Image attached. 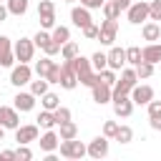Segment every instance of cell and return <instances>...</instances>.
I'll return each instance as SVG.
<instances>
[{
  "instance_id": "2e32d148",
  "label": "cell",
  "mask_w": 161,
  "mask_h": 161,
  "mask_svg": "<svg viewBox=\"0 0 161 161\" xmlns=\"http://www.w3.org/2000/svg\"><path fill=\"white\" fill-rule=\"evenodd\" d=\"M131 101L136 106H148V101H153V88L151 86H133L131 88Z\"/></svg>"
},
{
  "instance_id": "f6af8a7d",
  "label": "cell",
  "mask_w": 161,
  "mask_h": 161,
  "mask_svg": "<svg viewBox=\"0 0 161 161\" xmlns=\"http://www.w3.org/2000/svg\"><path fill=\"white\" fill-rule=\"evenodd\" d=\"M103 3L106 0H80V5H86L88 10H98V8H103Z\"/></svg>"
},
{
  "instance_id": "836d02e7",
  "label": "cell",
  "mask_w": 161,
  "mask_h": 161,
  "mask_svg": "<svg viewBox=\"0 0 161 161\" xmlns=\"http://www.w3.org/2000/svg\"><path fill=\"white\" fill-rule=\"evenodd\" d=\"M116 141H118V143H131V141H133V128H131V126H118Z\"/></svg>"
},
{
  "instance_id": "ab89813d",
  "label": "cell",
  "mask_w": 161,
  "mask_h": 161,
  "mask_svg": "<svg viewBox=\"0 0 161 161\" xmlns=\"http://www.w3.org/2000/svg\"><path fill=\"white\" fill-rule=\"evenodd\" d=\"M116 131H118V123L116 121H106L103 123V136L106 138H116Z\"/></svg>"
},
{
  "instance_id": "ac0fdd59",
  "label": "cell",
  "mask_w": 161,
  "mask_h": 161,
  "mask_svg": "<svg viewBox=\"0 0 161 161\" xmlns=\"http://www.w3.org/2000/svg\"><path fill=\"white\" fill-rule=\"evenodd\" d=\"M88 156L91 158H106L108 156V138L106 136H96L88 143Z\"/></svg>"
},
{
  "instance_id": "7a4b0ae2",
  "label": "cell",
  "mask_w": 161,
  "mask_h": 161,
  "mask_svg": "<svg viewBox=\"0 0 161 161\" xmlns=\"http://www.w3.org/2000/svg\"><path fill=\"white\" fill-rule=\"evenodd\" d=\"M136 80H138L136 68H123V70H121V78H118V80H116V86H113V98L128 96V93H131V88L136 86ZM113 98H111V101H113Z\"/></svg>"
},
{
  "instance_id": "484cf974",
  "label": "cell",
  "mask_w": 161,
  "mask_h": 161,
  "mask_svg": "<svg viewBox=\"0 0 161 161\" xmlns=\"http://www.w3.org/2000/svg\"><path fill=\"white\" fill-rule=\"evenodd\" d=\"M60 55H63V60H73L75 55H80V50H78V43H75V40H68V43H63V45H60Z\"/></svg>"
},
{
  "instance_id": "f5cc1de1",
  "label": "cell",
  "mask_w": 161,
  "mask_h": 161,
  "mask_svg": "<svg viewBox=\"0 0 161 161\" xmlns=\"http://www.w3.org/2000/svg\"><path fill=\"white\" fill-rule=\"evenodd\" d=\"M0 3H5V0H0Z\"/></svg>"
},
{
  "instance_id": "60d3db41",
  "label": "cell",
  "mask_w": 161,
  "mask_h": 161,
  "mask_svg": "<svg viewBox=\"0 0 161 161\" xmlns=\"http://www.w3.org/2000/svg\"><path fill=\"white\" fill-rule=\"evenodd\" d=\"M15 153H18V158H23V161H30V158H33V151L28 148V143H20Z\"/></svg>"
},
{
  "instance_id": "52a82bcc",
  "label": "cell",
  "mask_w": 161,
  "mask_h": 161,
  "mask_svg": "<svg viewBox=\"0 0 161 161\" xmlns=\"http://www.w3.org/2000/svg\"><path fill=\"white\" fill-rule=\"evenodd\" d=\"M116 33H118V20L106 18V20L98 25V40H101V45H113Z\"/></svg>"
},
{
  "instance_id": "7c38bea8",
  "label": "cell",
  "mask_w": 161,
  "mask_h": 161,
  "mask_svg": "<svg viewBox=\"0 0 161 161\" xmlns=\"http://www.w3.org/2000/svg\"><path fill=\"white\" fill-rule=\"evenodd\" d=\"M0 126H5V128H18L20 126V116H18V108L13 106H0Z\"/></svg>"
},
{
  "instance_id": "8992f818",
  "label": "cell",
  "mask_w": 161,
  "mask_h": 161,
  "mask_svg": "<svg viewBox=\"0 0 161 161\" xmlns=\"http://www.w3.org/2000/svg\"><path fill=\"white\" fill-rule=\"evenodd\" d=\"M126 18L131 25H141L143 20H148V3L138 0V3H131L128 10H126Z\"/></svg>"
},
{
  "instance_id": "f1b7e54d",
  "label": "cell",
  "mask_w": 161,
  "mask_h": 161,
  "mask_svg": "<svg viewBox=\"0 0 161 161\" xmlns=\"http://www.w3.org/2000/svg\"><path fill=\"white\" fill-rule=\"evenodd\" d=\"M50 35H53V40H55L58 45H63V43L70 40V30H68L65 25H55V28L50 30Z\"/></svg>"
},
{
  "instance_id": "6da1fadb",
  "label": "cell",
  "mask_w": 161,
  "mask_h": 161,
  "mask_svg": "<svg viewBox=\"0 0 161 161\" xmlns=\"http://www.w3.org/2000/svg\"><path fill=\"white\" fill-rule=\"evenodd\" d=\"M73 63H75V73H78V83L80 86H96L98 80H101V73L98 70H93V65H91V58H83V55H75L73 58Z\"/></svg>"
},
{
  "instance_id": "e0dca14e",
  "label": "cell",
  "mask_w": 161,
  "mask_h": 161,
  "mask_svg": "<svg viewBox=\"0 0 161 161\" xmlns=\"http://www.w3.org/2000/svg\"><path fill=\"white\" fill-rule=\"evenodd\" d=\"M38 143H40V151H45V153H53V151H58V146H60V136L53 131V128H48L40 138H38Z\"/></svg>"
},
{
  "instance_id": "9a60e30c",
  "label": "cell",
  "mask_w": 161,
  "mask_h": 161,
  "mask_svg": "<svg viewBox=\"0 0 161 161\" xmlns=\"http://www.w3.org/2000/svg\"><path fill=\"white\" fill-rule=\"evenodd\" d=\"M91 93H93V101H96L98 106H103V103H108V101L113 98V88H111L108 83H103V80H98L96 86H91Z\"/></svg>"
},
{
  "instance_id": "ffe728a7",
  "label": "cell",
  "mask_w": 161,
  "mask_h": 161,
  "mask_svg": "<svg viewBox=\"0 0 161 161\" xmlns=\"http://www.w3.org/2000/svg\"><path fill=\"white\" fill-rule=\"evenodd\" d=\"M133 101L128 98V96H121V98H113V113L118 116V118H128L131 113H133Z\"/></svg>"
},
{
  "instance_id": "681fc988",
  "label": "cell",
  "mask_w": 161,
  "mask_h": 161,
  "mask_svg": "<svg viewBox=\"0 0 161 161\" xmlns=\"http://www.w3.org/2000/svg\"><path fill=\"white\" fill-rule=\"evenodd\" d=\"M116 3H118L123 10H128V5H131V0H116Z\"/></svg>"
},
{
  "instance_id": "ee69618b",
  "label": "cell",
  "mask_w": 161,
  "mask_h": 161,
  "mask_svg": "<svg viewBox=\"0 0 161 161\" xmlns=\"http://www.w3.org/2000/svg\"><path fill=\"white\" fill-rule=\"evenodd\" d=\"M48 83H60V63H55L53 70L48 73Z\"/></svg>"
},
{
  "instance_id": "83f0119b",
  "label": "cell",
  "mask_w": 161,
  "mask_h": 161,
  "mask_svg": "<svg viewBox=\"0 0 161 161\" xmlns=\"http://www.w3.org/2000/svg\"><path fill=\"white\" fill-rule=\"evenodd\" d=\"M5 5H8V10H10V15H25L28 13V0H5Z\"/></svg>"
},
{
  "instance_id": "7402d4cb",
  "label": "cell",
  "mask_w": 161,
  "mask_h": 161,
  "mask_svg": "<svg viewBox=\"0 0 161 161\" xmlns=\"http://www.w3.org/2000/svg\"><path fill=\"white\" fill-rule=\"evenodd\" d=\"M53 65H55V60H53V55H45V58H40L38 63H35V75H43V78H48V73L53 70Z\"/></svg>"
},
{
  "instance_id": "5bb4252c",
  "label": "cell",
  "mask_w": 161,
  "mask_h": 161,
  "mask_svg": "<svg viewBox=\"0 0 161 161\" xmlns=\"http://www.w3.org/2000/svg\"><path fill=\"white\" fill-rule=\"evenodd\" d=\"M126 48H118V45H111V50H108V68H113V70H123L126 68Z\"/></svg>"
},
{
  "instance_id": "b9f144b4",
  "label": "cell",
  "mask_w": 161,
  "mask_h": 161,
  "mask_svg": "<svg viewBox=\"0 0 161 161\" xmlns=\"http://www.w3.org/2000/svg\"><path fill=\"white\" fill-rule=\"evenodd\" d=\"M148 118H156V116H161V101H148Z\"/></svg>"
},
{
  "instance_id": "f907efd6",
  "label": "cell",
  "mask_w": 161,
  "mask_h": 161,
  "mask_svg": "<svg viewBox=\"0 0 161 161\" xmlns=\"http://www.w3.org/2000/svg\"><path fill=\"white\" fill-rule=\"evenodd\" d=\"M5 131H8V128H5V126H0V141L5 138Z\"/></svg>"
},
{
  "instance_id": "816d5d0a",
  "label": "cell",
  "mask_w": 161,
  "mask_h": 161,
  "mask_svg": "<svg viewBox=\"0 0 161 161\" xmlns=\"http://www.w3.org/2000/svg\"><path fill=\"white\" fill-rule=\"evenodd\" d=\"M63 3H75V0H63Z\"/></svg>"
},
{
  "instance_id": "603a6c76",
  "label": "cell",
  "mask_w": 161,
  "mask_h": 161,
  "mask_svg": "<svg viewBox=\"0 0 161 161\" xmlns=\"http://www.w3.org/2000/svg\"><path fill=\"white\" fill-rule=\"evenodd\" d=\"M35 121H38V126H40V128H45V131H48V128H53V126H58L55 113H53V111H48V108H43V111L38 113V118H35Z\"/></svg>"
},
{
  "instance_id": "4dcf8cb0",
  "label": "cell",
  "mask_w": 161,
  "mask_h": 161,
  "mask_svg": "<svg viewBox=\"0 0 161 161\" xmlns=\"http://www.w3.org/2000/svg\"><path fill=\"white\" fill-rule=\"evenodd\" d=\"M91 65H93V70H98V73H101L103 68H108V53H101V50L93 53V55H91Z\"/></svg>"
},
{
  "instance_id": "44dd1931",
  "label": "cell",
  "mask_w": 161,
  "mask_h": 161,
  "mask_svg": "<svg viewBox=\"0 0 161 161\" xmlns=\"http://www.w3.org/2000/svg\"><path fill=\"white\" fill-rule=\"evenodd\" d=\"M141 50H143V60L146 63H153V65L161 63V43H148Z\"/></svg>"
},
{
  "instance_id": "c3c4849f",
  "label": "cell",
  "mask_w": 161,
  "mask_h": 161,
  "mask_svg": "<svg viewBox=\"0 0 161 161\" xmlns=\"http://www.w3.org/2000/svg\"><path fill=\"white\" fill-rule=\"evenodd\" d=\"M8 15H10V10H8V5H5V3H0V23H3V20H5Z\"/></svg>"
},
{
  "instance_id": "e575fe53",
  "label": "cell",
  "mask_w": 161,
  "mask_h": 161,
  "mask_svg": "<svg viewBox=\"0 0 161 161\" xmlns=\"http://www.w3.org/2000/svg\"><path fill=\"white\" fill-rule=\"evenodd\" d=\"M48 15H55V5H53V0H40L38 3V18H48Z\"/></svg>"
},
{
  "instance_id": "ba28073f",
  "label": "cell",
  "mask_w": 161,
  "mask_h": 161,
  "mask_svg": "<svg viewBox=\"0 0 161 161\" xmlns=\"http://www.w3.org/2000/svg\"><path fill=\"white\" fill-rule=\"evenodd\" d=\"M13 50H15V60L30 63V60H33V53H35V43H33V38H20V40L13 45Z\"/></svg>"
},
{
  "instance_id": "8fae6325",
  "label": "cell",
  "mask_w": 161,
  "mask_h": 161,
  "mask_svg": "<svg viewBox=\"0 0 161 161\" xmlns=\"http://www.w3.org/2000/svg\"><path fill=\"white\" fill-rule=\"evenodd\" d=\"M38 123H28V126H18L15 128V141L18 143H33L38 141Z\"/></svg>"
},
{
  "instance_id": "d590c367",
  "label": "cell",
  "mask_w": 161,
  "mask_h": 161,
  "mask_svg": "<svg viewBox=\"0 0 161 161\" xmlns=\"http://www.w3.org/2000/svg\"><path fill=\"white\" fill-rule=\"evenodd\" d=\"M136 75H138V80H143V78H151V75H153V63H146V60H141V63L136 65Z\"/></svg>"
},
{
  "instance_id": "f546056e",
  "label": "cell",
  "mask_w": 161,
  "mask_h": 161,
  "mask_svg": "<svg viewBox=\"0 0 161 161\" xmlns=\"http://www.w3.org/2000/svg\"><path fill=\"white\" fill-rule=\"evenodd\" d=\"M126 60H128V63L136 68V65L143 60V50H141L138 45H131V48H126Z\"/></svg>"
},
{
  "instance_id": "1f68e13d",
  "label": "cell",
  "mask_w": 161,
  "mask_h": 161,
  "mask_svg": "<svg viewBox=\"0 0 161 161\" xmlns=\"http://www.w3.org/2000/svg\"><path fill=\"white\" fill-rule=\"evenodd\" d=\"M40 103H43V108L55 111V108L60 106V98H58L55 93H50V91H48V93H43V96H40Z\"/></svg>"
},
{
  "instance_id": "277c9868",
  "label": "cell",
  "mask_w": 161,
  "mask_h": 161,
  "mask_svg": "<svg viewBox=\"0 0 161 161\" xmlns=\"http://www.w3.org/2000/svg\"><path fill=\"white\" fill-rule=\"evenodd\" d=\"M58 86L65 88V91H73L78 86V73H75V63L73 60H63L60 63V83Z\"/></svg>"
},
{
  "instance_id": "4316f807",
  "label": "cell",
  "mask_w": 161,
  "mask_h": 161,
  "mask_svg": "<svg viewBox=\"0 0 161 161\" xmlns=\"http://www.w3.org/2000/svg\"><path fill=\"white\" fill-rule=\"evenodd\" d=\"M58 136H60V138H75V136H78V126H75L73 121L58 123Z\"/></svg>"
},
{
  "instance_id": "cb8c5ba5",
  "label": "cell",
  "mask_w": 161,
  "mask_h": 161,
  "mask_svg": "<svg viewBox=\"0 0 161 161\" xmlns=\"http://www.w3.org/2000/svg\"><path fill=\"white\" fill-rule=\"evenodd\" d=\"M141 35H143V40H158L161 38V28H158V23H143V28H141Z\"/></svg>"
},
{
  "instance_id": "5b68a950",
  "label": "cell",
  "mask_w": 161,
  "mask_h": 161,
  "mask_svg": "<svg viewBox=\"0 0 161 161\" xmlns=\"http://www.w3.org/2000/svg\"><path fill=\"white\" fill-rule=\"evenodd\" d=\"M33 43H35V48H43L45 55H55V53H60V45H58V43L53 40V35L45 33V30H38V33L33 35Z\"/></svg>"
},
{
  "instance_id": "8d00e7d4",
  "label": "cell",
  "mask_w": 161,
  "mask_h": 161,
  "mask_svg": "<svg viewBox=\"0 0 161 161\" xmlns=\"http://www.w3.org/2000/svg\"><path fill=\"white\" fill-rule=\"evenodd\" d=\"M148 20H161V0L148 3Z\"/></svg>"
},
{
  "instance_id": "d4e9b609",
  "label": "cell",
  "mask_w": 161,
  "mask_h": 161,
  "mask_svg": "<svg viewBox=\"0 0 161 161\" xmlns=\"http://www.w3.org/2000/svg\"><path fill=\"white\" fill-rule=\"evenodd\" d=\"M123 13V8L116 3V0H106L103 3V15L106 18H111V20H118V15Z\"/></svg>"
},
{
  "instance_id": "74e56055",
  "label": "cell",
  "mask_w": 161,
  "mask_h": 161,
  "mask_svg": "<svg viewBox=\"0 0 161 161\" xmlns=\"http://www.w3.org/2000/svg\"><path fill=\"white\" fill-rule=\"evenodd\" d=\"M101 80H103V83H108V86L113 88V86H116V80H118V78H116V70H113V68H103V70H101Z\"/></svg>"
},
{
  "instance_id": "4fadbf2b",
  "label": "cell",
  "mask_w": 161,
  "mask_h": 161,
  "mask_svg": "<svg viewBox=\"0 0 161 161\" xmlns=\"http://www.w3.org/2000/svg\"><path fill=\"white\" fill-rule=\"evenodd\" d=\"M70 20H73V25L75 28H86V25H91L93 23V18H91V10L86 8V5H75L73 10H70Z\"/></svg>"
},
{
  "instance_id": "7dc6e473",
  "label": "cell",
  "mask_w": 161,
  "mask_h": 161,
  "mask_svg": "<svg viewBox=\"0 0 161 161\" xmlns=\"http://www.w3.org/2000/svg\"><path fill=\"white\" fill-rule=\"evenodd\" d=\"M151 121V128L153 131H161V116H156V118H148Z\"/></svg>"
},
{
  "instance_id": "bcb514c9",
  "label": "cell",
  "mask_w": 161,
  "mask_h": 161,
  "mask_svg": "<svg viewBox=\"0 0 161 161\" xmlns=\"http://www.w3.org/2000/svg\"><path fill=\"white\" fill-rule=\"evenodd\" d=\"M13 158H18V153H15V151H10V148L0 153V161H13Z\"/></svg>"
},
{
  "instance_id": "f35d334b",
  "label": "cell",
  "mask_w": 161,
  "mask_h": 161,
  "mask_svg": "<svg viewBox=\"0 0 161 161\" xmlns=\"http://www.w3.org/2000/svg\"><path fill=\"white\" fill-rule=\"evenodd\" d=\"M53 113H55V121H58V123H65V121H70V111H68L65 106H58Z\"/></svg>"
},
{
  "instance_id": "30bf717a",
  "label": "cell",
  "mask_w": 161,
  "mask_h": 161,
  "mask_svg": "<svg viewBox=\"0 0 161 161\" xmlns=\"http://www.w3.org/2000/svg\"><path fill=\"white\" fill-rule=\"evenodd\" d=\"M13 60H15L13 43L8 35H0V68H13Z\"/></svg>"
},
{
  "instance_id": "d6a6232c",
  "label": "cell",
  "mask_w": 161,
  "mask_h": 161,
  "mask_svg": "<svg viewBox=\"0 0 161 161\" xmlns=\"http://www.w3.org/2000/svg\"><path fill=\"white\" fill-rule=\"evenodd\" d=\"M30 93H35V96H43V93H48V78L38 75V80H30Z\"/></svg>"
},
{
  "instance_id": "9c48e42d",
  "label": "cell",
  "mask_w": 161,
  "mask_h": 161,
  "mask_svg": "<svg viewBox=\"0 0 161 161\" xmlns=\"http://www.w3.org/2000/svg\"><path fill=\"white\" fill-rule=\"evenodd\" d=\"M33 73H35V70H33L28 63L13 65V70H10V83H13V86H18V88H23V86H28V83H30Z\"/></svg>"
},
{
  "instance_id": "d6986e66",
  "label": "cell",
  "mask_w": 161,
  "mask_h": 161,
  "mask_svg": "<svg viewBox=\"0 0 161 161\" xmlns=\"http://www.w3.org/2000/svg\"><path fill=\"white\" fill-rule=\"evenodd\" d=\"M35 98H38L35 93H30V91H28V93H25V91H20L13 101H15V108H18L20 113H28V111H33V108H35Z\"/></svg>"
},
{
  "instance_id": "7bdbcfd3",
  "label": "cell",
  "mask_w": 161,
  "mask_h": 161,
  "mask_svg": "<svg viewBox=\"0 0 161 161\" xmlns=\"http://www.w3.org/2000/svg\"><path fill=\"white\" fill-rule=\"evenodd\" d=\"M83 35H86L88 40H98V25H93V23L86 25V28H83Z\"/></svg>"
},
{
  "instance_id": "3957f363",
  "label": "cell",
  "mask_w": 161,
  "mask_h": 161,
  "mask_svg": "<svg viewBox=\"0 0 161 161\" xmlns=\"http://www.w3.org/2000/svg\"><path fill=\"white\" fill-rule=\"evenodd\" d=\"M58 151H60L63 158H83V156H88V146L75 141V138H60Z\"/></svg>"
}]
</instances>
